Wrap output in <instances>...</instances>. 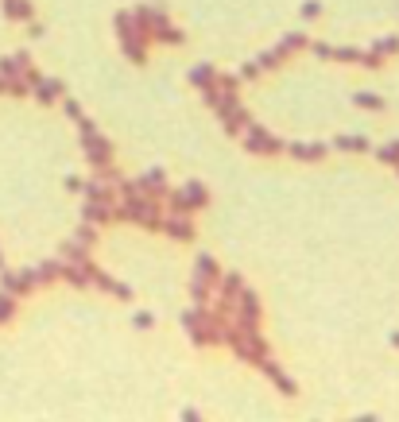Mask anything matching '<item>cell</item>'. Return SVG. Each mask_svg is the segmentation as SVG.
I'll use <instances>...</instances> for the list:
<instances>
[{"label": "cell", "instance_id": "1", "mask_svg": "<svg viewBox=\"0 0 399 422\" xmlns=\"http://www.w3.org/2000/svg\"><path fill=\"white\" fill-rule=\"evenodd\" d=\"M113 221H136L140 229H147V233H163L159 198H152V194H128L113 210Z\"/></svg>", "mask_w": 399, "mask_h": 422}, {"label": "cell", "instance_id": "2", "mask_svg": "<svg viewBox=\"0 0 399 422\" xmlns=\"http://www.w3.org/2000/svg\"><path fill=\"white\" fill-rule=\"evenodd\" d=\"M245 152H252V155H279V152H283V144H279L264 124L248 120L245 124Z\"/></svg>", "mask_w": 399, "mask_h": 422}, {"label": "cell", "instance_id": "3", "mask_svg": "<svg viewBox=\"0 0 399 422\" xmlns=\"http://www.w3.org/2000/svg\"><path fill=\"white\" fill-rule=\"evenodd\" d=\"M218 117H221V124H225L229 136L245 132V124L252 120V117H248V109L237 101V93H221V101H218Z\"/></svg>", "mask_w": 399, "mask_h": 422}, {"label": "cell", "instance_id": "4", "mask_svg": "<svg viewBox=\"0 0 399 422\" xmlns=\"http://www.w3.org/2000/svg\"><path fill=\"white\" fill-rule=\"evenodd\" d=\"M82 152H86L89 167H105V163H113V139H105L101 132H89V136H82Z\"/></svg>", "mask_w": 399, "mask_h": 422}, {"label": "cell", "instance_id": "5", "mask_svg": "<svg viewBox=\"0 0 399 422\" xmlns=\"http://www.w3.org/2000/svg\"><path fill=\"white\" fill-rule=\"evenodd\" d=\"M39 287V279H35V271H4L0 275V291H8V295H16V299H23V295H31Z\"/></svg>", "mask_w": 399, "mask_h": 422}, {"label": "cell", "instance_id": "6", "mask_svg": "<svg viewBox=\"0 0 399 422\" xmlns=\"http://www.w3.org/2000/svg\"><path fill=\"white\" fill-rule=\"evenodd\" d=\"M159 20H167V12H163V8H155V4H140V8H132V23H136V35H140V39L152 35V28H155Z\"/></svg>", "mask_w": 399, "mask_h": 422}, {"label": "cell", "instance_id": "7", "mask_svg": "<svg viewBox=\"0 0 399 422\" xmlns=\"http://www.w3.org/2000/svg\"><path fill=\"white\" fill-rule=\"evenodd\" d=\"M89 275H94V263H89V256H82V260H62V279L74 287H89Z\"/></svg>", "mask_w": 399, "mask_h": 422}, {"label": "cell", "instance_id": "8", "mask_svg": "<svg viewBox=\"0 0 399 422\" xmlns=\"http://www.w3.org/2000/svg\"><path fill=\"white\" fill-rule=\"evenodd\" d=\"M163 233H167L171 241L186 244V241H194V221H190V217H174V213H171V217H163Z\"/></svg>", "mask_w": 399, "mask_h": 422}, {"label": "cell", "instance_id": "9", "mask_svg": "<svg viewBox=\"0 0 399 422\" xmlns=\"http://www.w3.org/2000/svg\"><path fill=\"white\" fill-rule=\"evenodd\" d=\"M113 210H116L113 202H89L86 198V205H82V221H89V225H105V221H113Z\"/></svg>", "mask_w": 399, "mask_h": 422}, {"label": "cell", "instance_id": "10", "mask_svg": "<svg viewBox=\"0 0 399 422\" xmlns=\"http://www.w3.org/2000/svg\"><path fill=\"white\" fill-rule=\"evenodd\" d=\"M136 186H140V194H152V198H163V194H167V178H163L159 167H152L147 175H140Z\"/></svg>", "mask_w": 399, "mask_h": 422}, {"label": "cell", "instance_id": "11", "mask_svg": "<svg viewBox=\"0 0 399 422\" xmlns=\"http://www.w3.org/2000/svg\"><path fill=\"white\" fill-rule=\"evenodd\" d=\"M237 314H240V318H256V321H260V314H264L260 295L248 291V287H240V295H237Z\"/></svg>", "mask_w": 399, "mask_h": 422}, {"label": "cell", "instance_id": "12", "mask_svg": "<svg viewBox=\"0 0 399 422\" xmlns=\"http://www.w3.org/2000/svg\"><path fill=\"white\" fill-rule=\"evenodd\" d=\"M260 368L268 372L271 380H276V387H279V392H283V395H295V392H298V384H295V380H291V376H283V368H279V364L271 360V357H264V360H260Z\"/></svg>", "mask_w": 399, "mask_h": 422}, {"label": "cell", "instance_id": "13", "mask_svg": "<svg viewBox=\"0 0 399 422\" xmlns=\"http://www.w3.org/2000/svg\"><path fill=\"white\" fill-rule=\"evenodd\" d=\"M82 194H86L89 202H113V186H109V182H101V178H82Z\"/></svg>", "mask_w": 399, "mask_h": 422}, {"label": "cell", "instance_id": "14", "mask_svg": "<svg viewBox=\"0 0 399 422\" xmlns=\"http://www.w3.org/2000/svg\"><path fill=\"white\" fill-rule=\"evenodd\" d=\"M31 89H35V97H39L43 105H51V101H58V97H62V81H58V78H43V74H39V81H35Z\"/></svg>", "mask_w": 399, "mask_h": 422}, {"label": "cell", "instance_id": "15", "mask_svg": "<svg viewBox=\"0 0 399 422\" xmlns=\"http://www.w3.org/2000/svg\"><path fill=\"white\" fill-rule=\"evenodd\" d=\"M147 39H159V43H167V47H179V43H186V35H182L179 28H171V20H159L152 28V35Z\"/></svg>", "mask_w": 399, "mask_h": 422}, {"label": "cell", "instance_id": "16", "mask_svg": "<svg viewBox=\"0 0 399 422\" xmlns=\"http://www.w3.org/2000/svg\"><path fill=\"white\" fill-rule=\"evenodd\" d=\"M287 152H291V155H295V159H298V163H318V159H322V155H326V152H330V147H326V144H291V147H287Z\"/></svg>", "mask_w": 399, "mask_h": 422}, {"label": "cell", "instance_id": "17", "mask_svg": "<svg viewBox=\"0 0 399 422\" xmlns=\"http://www.w3.org/2000/svg\"><path fill=\"white\" fill-rule=\"evenodd\" d=\"M120 43H124V55H128V62H136V66H144V62H147V39H140V35H124Z\"/></svg>", "mask_w": 399, "mask_h": 422}, {"label": "cell", "instance_id": "18", "mask_svg": "<svg viewBox=\"0 0 399 422\" xmlns=\"http://www.w3.org/2000/svg\"><path fill=\"white\" fill-rule=\"evenodd\" d=\"M28 66H31V59L23 51L20 55H8V59H0V78H20Z\"/></svg>", "mask_w": 399, "mask_h": 422}, {"label": "cell", "instance_id": "19", "mask_svg": "<svg viewBox=\"0 0 399 422\" xmlns=\"http://www.w3.org/2000/svg\"><path fill=\"white\" fill-rule=\"evenodd\" d=\"M194 279H202V283H218V279H221V268H218V260H213V256L210 252H206V256H198V275Z\"/></svg>", "mask_w": 399, "mask_h": 422}, {"label": "cell", "instance_id": "20", "mask_svg": "<svg viewBox=\"0 0 399 422\" xmlns=\"http://www.w3.org/2000/svg\"><path fill=\"white\" fill-rule=\"evenodd\" d=\"M4 16L8 20H35V8H31V0H4Z\"/></svg>", "mask_w": 399, "mask_h": 422}, {"label": "cell", "instance_id": "21", "mask_svg": "<svg viewBox=\"0 0 399 422\" xmlns=\"http://www.w3.org/2000/svg\"><path fill=\"white\" fill-rule=\"evenodd\" d=\"M306 43H310V39H306L303 31H291V35L279 39V47H276V51L287 59V55H295V51H306Z\"/></svg>", "mask_w": 399, "mask_h": 422}, {"label": "cell", "instance_id": "22", "mask_svg": "<svg viewBox=\"0 0 399 422\" xmlns=\"http://www.w3.org/2000/svg\"><path fill=\"white\" fill-rule=\"evenodd\" d=\"M163 198H167V210L174 213V217H190V213H194V210H190V202H186V194H182V190H167Z\"/></svg>", "mask_w": 399, "mask_h": 422}, {"label": "cell", "instance_id": "23", "mask_svg": "<svg viewBox=\"0 0 399 422\" xmlns=\"http://www.w3.org/2000/svg\"><path fill=\"white\" fill-rule=\"evenodd\" d=\"M190 81H194L198 89H202V86H213V81H218V66H210V62H198L194 70H190Z\"/></svg>", "mask_w": 399, "mask_h": 422}, {"label": "cell", "instance_id": "24", "mask_svg": "<svg viewBox=\"0 0 399 422\" xmlns=\"http://www.w3.org/2000/svg\"><path fill=\"white\" fill-rule=\"evenodd\" d=\"M186 202H190V210H206V202H210V194H206V186L202 182H186Z\"/></svg>", "mask_w": 399, "mask_h": 422}, {"label": "cell", "instance_id": "25", "mask_svg": "<svg viewBox=\"0 0 399 422\" xmlns=\"http://www.w3.org/2000/svg\"><path fill=\"white\" fill-rule=\"evenodd\" d=\"M35 279L39 283H55V279H62V260H47L35 268Z\"/></svg>", "mask_w": 399, "mask_h": 422}, {"label": "cell", "instance_id": "26", "mask_svg": "<svg viewBox=\"0 0 399 422\" xmlns=\"http://www.w3.org/2000/svg\"><path fill=\"white\" fill-rule=\"evenodd\" d=\"M334 144L342 147V152H369V147H372L369 136H337Z\"/></svg>", "mask_w": 399, "mask_h": 422}, {"label": "cell", "instance_id": "27", "mask_svg": "<svg viewBox=\"0 0 399 422\" xmlns=\"http://www.w3.org/2000/svg\"><path fill=\"white\" fill-rule=\"evenodd\" d=\"M190 299H194V306H210V283H202V279H194V283H190Z\"/></svg>", "mask_w": 399, "mask_h": 422}, {"label": "cell", "instance_id": "28", "mask_svg": "<svg viewBox=\"0 0 399 422\" xmlns=\"http://www.w3.org/2000/svg\"><path fill=\"white\" fill-rule=\"evenodd\" d=\"M16 306H20V299L8 291H0V321H12L16 318Z\"/></svg>", "mask_w": 399, "mask_h": 422}, {"label": "cell", "instance_id": "29", "mask_svg": "<svg viewBox=\"0 0 399 422\" xmlns=\"http://www.w3.org/2000/svg\"><path fill=\"white\" fill-rule=\"evenodd\" d=\"M376 159L380 163H392V167H395V163H399V139H388L384 147H376Z\"/></svg>", "mask_w": 399, "mask_h": 422}, {"label": "cell", "instance_id": "30", "mask_svg": "<svg viewBox=\"0 0 399 422\" xmlns=\"http://www.w3.org/2000/svg\"><path fill=\"white\" fill-rule=\"evenodd\" d=\"M353 105H361V109H384V97H376V93H364V89H361V93H353Z\"/></svg>", "mask_w": 399, "mask_h": 422}, {"label": "cell", "instance_id": "31", "mask_svg": "<svg viewBox=\"0 0 399 422\" xmlns=\"http://www.w3.org/2000/svg\"><path fill=\"white\" fill-rule=\"evenodd\" d=\"M218 283H221V291H225V295H240V287H245V279H240L237 271H225V275H221Z\"/></svg>", "mask_w": 399, "mask_h": 422}, {"label": "cell", "instance_id": "32", "mask_svg": "<svg viewBox=\"0 0 399 422\" xmlns=\"http://www.w3.org/2000/svg\"><path fill=\"white\" fill-rule=\"evenodd\" d=\"M116 35H136V23H132V12H116Z\"/></svg>", "mask_w": 399, "mask_h": 422}, {"label": "cell", "instance_id": "33", "mask_svg": "<svg viewBox=\"0 0 399 422\" xmlns=\"http://www.w3.org/2000/svg\"><path fill=\"white\" fill-rule=\"evenodd\" d=\"M218 89H221V93H237L240 78H237V74H218Z\"/></svg>", "mask_w": 399, "mask_h": 422}, {"label": "cell", "instance_id": "34", "mask_svg": "<svg viewBox=\"0 0 399 422\" xmlns=\"http://www.w3.org/2000/svg\"><path fill=\"white\" fill-rule=\"evenodd\" d=\"M113 283H116L113 275H105L101 268H94V275H89V287H101V291H113Z\"/></svg>", "mask_w": 399, "mask_h": 422}, {"label": "cell", "instance_id": "35", "mask_svg": "<svg viewBox=\"0 0 399 422\" xmlns=\"http://www.w3.org/2000/svg\"><path fill=\"white\" fill-rule=\"evenodd\" d=\"M279 62H283V55H279V51H264L260 59H256V66H260V70H276Z\"/></svg>", "mask_w": 399, "mask_h": 422}, {"label": "cell", "instance_id": "36", "mask_svg": "<svg viewBox=\"0 0 399 422\" xmlns=\"http://www.w3.org/2000/svg\"><path fill=\"white\" fill-rule=\"evenodd\" d=\"M82 256H89V248L82 244V241H70L62 248V260H82Z\"/></svg>", "mask_w": 399, "mask_h": 422}, {"label": "cell", "instance_id": "37", "mask_svg": "<svg viewBox=\"0 0 399 422\" xmlns=\"http://www.w3.org/2000/svg\"><path fill=\"white\" fill-rule=\"evenodd\" d=\"M74 241H82V244H86V248H89V244H94V241H97V229H94V225H89V221H82V229H78V233H74Z\"/></svg>", "mask_w": 399, "mask_h": 422}, {"label": "cell", "instance_id": "38", "mask_svg": "<svg viewBox=\"0 0 399 422\" xmlns=\"http://www.w3.org/2000/svg\"><path fill=\"white\" fill-rule=\"evenodd\" d=\"M202 101L210 105V109H218V101H221V89H218V81H213V86H202Z\"/></svg>", "mask_w": 399, "mask_h": 422}, {"label": "cell", "instance_id": "39", "mask_svg": "<svg viewBox=\"0 0 399 422\" xmlns=\"http://www.w3.org/2000/svg\"><path fill=\"white\" fill-rule=\"evenodd\" d=\"M334 59L337 62H356V59H361V51H356V47H334Z\"/></svg>", "mask_w": 399, "mask_h": 422}, {"label": "cell", "instance_id": "40", "mask_svg": "<svg viewBox=\"0 0 399 422\" xmlns=\"http://www.w3.org/2000/svg\"><path fill=\"white\" fill-rule=\"evenodd\" d=\"M356 62L369 66V70H380V66H384V55H380V51H369V55H361Z\"/></svg>", "mask_w": 399, "mask_h": 422}, {"label": "cell", "instance_id": "41", "mask_svg": "<svg viewBox=\"0 0 399 422\" xmlns=\"http://www.w3.org/2000/svg\"><path fill=\"white\" fill-rule=\"evenodd\" d=\"M372 51H380V55H395V51H399V39H395V35H388V39H380V43L372 47Z\"/></svg>", "mask_w": 399, "mask_h": 422}, {"label": "cell", "instance_id": "42", "mask_svg": "<svg viewBox=\"0 0 399 422\" xmlns=\"http://www.w3.org/2000/svg\"><path fill=\"white\" fill-rule=\"evenodd\" d=\"M152 314H147V310H136V314H132V326H136V329H152Z\"/></svg>", "mask_w": 399, "mask_h": 422}, {"label": "cell", "instance_id": "43", "mask_svg": "<svg viewBox=\"0 0 399 422\" xmlns=\"http://www.w3.org/2000/svg\"><path fill=\"white\" fill-rule=\"evenodd\" d=\"M306 47H310L318 59H334V47H330V43H306Z\"/></svg>", "mask_w": 399, "mask_h": 422}, {"label": "cell", "instance_id": "44", "mask_svg": "<svg viewBox=\"0 0 399 422\" xmlns=\"http://www.w3.org/2000/svg\"><path fill=\"white\" fill-rule=\"evenodd\" d=\"M303 16H306V20H314V16H322V4H318V0H306V4H303Z\"/></svg>", "mask_w": 399, "mask_h": 422}, {"label": "cell", "instance_id": "45", "mask_svg": "<svg viewBox=\"0 0 399 422\" xmlns=\"http://www.w3.org/2000/svg\"><path fill=\"white\" fill-rule=\"evenodd\" d=\"M109 295H116V299L128 302V299H132V287H128V283H113V291H109Z\"/></svg>", "mask_w": 399, "mask_h": 422}, {"label": "cell", "instance_id": "46", "mask_svg": "<svg viewBox=\"0 0 399 422\" xmlns=\"http://www.w3.org/2000/svg\"><path fill=\"white\" fill-rule=\"evenodd\" d=\"M240 78H260V66H256V62L240 66Z\"/></svg>", "mask_w": 399, "mask_h": 422}, {"label": "cell", "instance_id": "47", "mask_svg": "<svg viewBox=\"0 0 399 422\" xmlns=\"http://www.w3.org/2000/svg\"><path fill=\"white\" fill-rule=\"evenodd\" d=\"M78 132H82V136H89V132H97V124L86 120V117H78Z\"/></svg>", "mask_w": 399, "mask_h": 422}, {"label": "cell", "instance_id": "48", "mask_svg": "<svg viewBox=\"0 0 399 422\" xmlns=\"http://www.w3.org/2000/svg\"><path fill=\"white\" fill-rule=\"evenodd\" d=\"M66 117L78 120V117H82V105H78V101H66Z\"/></svg>", "mask_w": 399, "mask_h": 422}, {"label": "cell", "instance_id": "49", "mask_svg": "<svg viewBox=\"0 0 399 422\" xmlns=\"http://www.w3.org/2000/svg\"><path fill=\"white\" fill-rule=\"evenodd\" d=\"M392 345H399V333H392Z\"/></svg>", "mask_w": 399, "mask_h": 422}, {"label": "cell", "instance_id": "50", "mask_svg": "<svg viewBox=\"0 0 399 422\" xmlns=\"http://www.w3.org/2000/svg\"><path fill=\"white\" fill-rule=\"evenodd\" d=\"M0 93H4V78H0Z\"/></svg>", "mask_w": 399, "mask_h": 422}, {"label": "cell", "instance_id": "51", "mask_svg": "<svg viewBox=\"0 0 399 422\" xmlns=\"http://www.w3.org/2000/svg\"><path fill=\"white\" fill-rule=\"evenodd\" d=\"M0 268H4V260H0Z\"/></svg>", "mask_w": 399, "mask_h": 422}, {"label": "cell", "instance_id": "52", "mask_svg": "<svg viewBox=\"0 0 399 422\" xmlns=\"http://www.w3.org/2000/svg\"><path fill=\"white\" fill-rule=\"evenodd\" d=\"M395 167H399V163H395Z\"/></svg>", "mask_w": 399, "mask_h": 422}]
</instances>
